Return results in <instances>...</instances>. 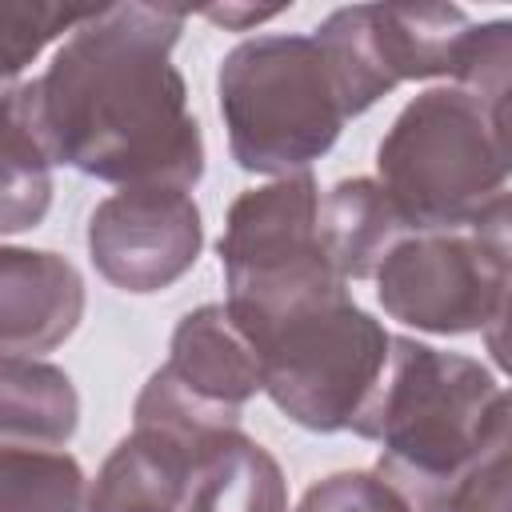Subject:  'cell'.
<instances>
[{"instance_id":"5b68a950","label":"cell","mask_w":512,"mask_h":512,"mask_svg":"<svg viewBox=\"0 0 512 512\" xmlns=\"http://www.w3.org/2000/svg\"><path fill=\"white\" fill-rule=\"evenodd\" d=\"M260 356V392L308 432H352L384 368L392 332L352 292L244 332Z\"/></svg>"},{"instance_id":"3957f363","label":"cell","mask_w":512,"mask_h":512,"mask_svg":"<svg viewBox=\"0 0 512 512\" xmlns=\"http://www.w3.org/2000/svg\"><path fill=\"white\" fill-rule=\"evenodd\" d=\"M376 172L408 232L476 228L508 216L504 112L456 84L428 88L384 132Z\"/></svg>"},{"instance_id":"5bb4252c","label":"cell","mask_w":512,"mask_h":512,"mask_svg":"<svg viewBox=\"0 0 512 512\" xmlns=\"http://www.w3.org/2000/svg\"><path fill=\"white\" fill-rule=\"evenodd\" d=\"M320 248L332 264V272L352 280H372L384 256L400 236H408V224L400 220L396 204L372 176H352L332 184L320 196Z\"/></svg>"},{"instance_id":"8992f818","label":"cell","mask_w":512,"mask_h":512,"mask_svg":"<svg viewBox=\"0 0 512 512\" xmlns=\"http://www.w3.org/2000/svg\"><path fill=\"white\" fill-rule=\"evenodd\" d=\"M320 184L312 172L280 176L232 200L220 232L224 308L240 332H256L288 312L344 296L320 248Z\"/></svg>"},{"instance_id":"8fae6325","label":"cell","mask_w":512,"mask_h":512,"mask_svg":"<svg viewBox=\"0 0 512 512\" xmlns=\"http://www.w3.org/2000/svg\"><path fill=\"white\" fill-rule=\"evenodd\" d=\"M80 320L84 280L68 256L0 244V356H44Z\"/></svg>"},{"instance_id":"e0dca14e","label":"cell","mask_w":512,"mask_h":512,"mask_svg":"<svg viewBox=\"0 0 512 512\" xmlns=\"http://www.w3.org/2000/svg\"><path fill=\"white\" fill-rule=\"evenodd\" d=\"M0 512H88V476L64 448L0 444Z\"/></svg>"},{"instance_id":"7c38bea8","label":"cell","mask_w":512,"mask_h":512,"mask_svg":"<svg viewBox=\"0 0 512 512\" xmlns=\"http://www.w3.org/2000/svg\"><path fill=\"white\" fill-rule=\"evenodd\" d=\"M204 440L212 436L132 424L88 484V512H180L184 480Z\"/></svg>"},{"instance_id":"44dd1931","label":"cell","mask_w":512,"mask_h":512,"mask_svg":"<svg viewBox=\"0 0 512 512\" xmlns=\"http://www.w3.org/2000/svg\"><path fill=\"white\" fill-rule=\"evenodd\" d=\"M448 512H508V436L468 468L448 500Z\"/></svg>"},{"instance_id":"7a4b0ae2","label":"cell","mask_w":512,"mask_h":512,"mask_svg":"<svg viewBox=\"0 0 512 512\" xmlns=\"http://www.w3.org/2000/svg\"><path fill=\"white\" fill-rule=\"evenodd\" d=\"M408 512H448L468 468L508 436V392L472 356L392 336L388 368L352 428Z\"/></svg>"},{"instance_id":"ac0fdd59","label":"cell","mask_w":512,"mask_h":512,"mask_svg":"<svg viewBox=\"0 0 512 512\" xmlns=\"http://www.w3.org/2000/svg\"><path fill=\"white\" fill-rule=\"evenodd\" d=\"M92 8L64 4H0V84L20 80V72L64 32H72Z\"/></svg>"},{"instance_id":"4fadbf2b","label":"cell","mask_w":512,"mask_h":512,"mask_svg":"<svg viewBox=\"0 0 512 512\" xmlns=\"http://www.w3.org/2000/svg\"><path fill=\"white\" fill-rule=\"evenodd\" d=\"M180 512H288L284 468L244 428L216 432L192 456Z\"/></svg>"},{"instance_id":"277c9868","label":"cell","mask_w":512,"mask_h":512,"mask_svg":"<svg viewBox=\"0 0 512 512\" xmlns=\"http://www.w3.org/2000/svg\"><path fill=\"white\" fill-rule=\"evenodd\" d=\"M232 160L252 176H300L344 132L348 104L312 36L240 40L216 72Z\"/></svg>"},{"instance_id":"7402d4cb","label":"cell","mask_w":512,"mask_h":512,"mask_svg":"<svg viewBox=\"0 0 512 512\" xmlns=\"http://www.w3.org/2000/svg\"><path fill=\"white\" fill-rule=\"evenodd\" d=\"M284 8H252V4H216V8H204L200 16L204 20H212V24H220V28H228V32H248L252 24H264V20H276Z\"/></svg>"},{"instance_id":"9c48e42d","label":"cell","mask_w":512,"mask_h":512,"mask_svg":"<svg viewBox=\"0 0 512 512\" xmlns=\"http://www.w3.org/2000/svg\"><path fill=\"white\" fill-rule=\"evenodd\" d=\"M200 248V208L180 188H120L88 216V260L128 296L172 288L196 268Z\"/></svg>"},{"instance_id":"ba28073f","label":"cell","mask_w":512,"mask_h":512,"mask_svg":"<svg viewBox=\"0 0 512 512\" xmlns=\"http://www.w3.org/2000/svg\"><path fill=\"white\" fill-rule=\"evenodd\" d=\"M468 16L456 4H352L320 20L312 40L332 64L348 116L368 112L404 80L452 84Z\"/></svg>"},{"instance_id":"6da1fadb","label":"cell","mask_w":512,"mask_h":512,"mask_svg":"<svg viewBox=\"0 0 512 512\" xmlns=\"http://www.w3.org/2000/svg\"><path fill=\"white\" fill-rule=\"evenodd\" d=\"M188 24L168 4L92 8L24 80L28 116L48 164L120 188L192 192L204 176V136L172 48Z\"/></svg>"},{"instance_id":"52a82bcc","label":"cell","mask_w":512,"mask_h":512,"mask_svg":"<svg viewBox=\"0 0 512 512\" xmlns=\"http://www.w3.org/2000/svg\"><path fill=\"white\" fill-rule=\"evenodd\" d=\"M508 252V216L476 228L408 232L372 276L376 300L416 332H500L508 312Z\"/></svg>"},{"instance_id":"2e32d148","label":"cell","mask_w":512,"mask_h":512,"mask_svg":"<svg viewBox=\"0 0 512 512\" xmlns=\"http://www.w3.org/2000/svg\"><path fill=\"white\" fill-rule=\"evenodd\" d=\"M52 192V164L36 140L24 80L0 84V236L36 228Z\"/></svg>"},{"instance_id":"9a60e30c","label":"cell","mask_w":512,"mask_h":512,"mask_svg":"<svg viewBox=\"0 0 512 512\" xmlns=\"http://www.w3.org/2000/svg\"><path fill=\"white\" fill-rule=\"evenodd\" d=\"M80 428V396L64 368L40 356H0V444L64 448Z\"/></svg>"},{"instance_id":"30bf717a","label":"cell","mask_w":512,"mask_h":512,"mask_svg":"<svg viewBox=\"0 0 512 512\" xmlns=\"http://www.w3.org/2000/svg\"><path fill=\"white\" fill-rule=\"evenodd\" d=\"M160 376L196 408L240 424L260 392V356L224 304H200L176 324Z\"/></svg>"},{"instance_id":"ffe728a7","label":"cell","mask_w":512,"mask_h":512,"mask_svg":"<svg viewBox=\"0 0 512 512\" xmlns=\"http://www.w3.org/2000/svg\"><path fill=\"white\" fill-rule=\"evenodd\" d=\"M296 512H408L376 472H332L300 496Z\"/></svg>"},{"instance_id":"d6986e66","label":"cell","mask_w":512,"mask_h":512,"mask_svg":"<svg viewBox=\"0 0 512 512\" xmlns=\"http://www.w3.org/2000/svg\"><path fill=\"white\" fill-rule=\"evenodd\" d=\"M508 64H512V24L508 20L468 24L452 84L472 92L488 108L504 112L508 108Z\"/></svg>"}]
</instances>
